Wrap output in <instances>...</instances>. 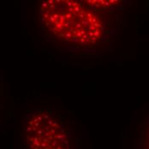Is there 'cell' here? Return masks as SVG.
<instances>
[{
  "mask_svg": "<svg viewBox=\"0 0 149 149\" xmlns=\"http://www.w3.org/2000/svg\"><path fill=\"white\" fill-rule=\"evenodd\" d=\"M22 127L26 149H75L70 129L52 109L29 110Z\"/></svg>",
  "mask_w": 149,
  "mask_h": 149,
  "instance_id": "obj_2",
  "label": "cell"
},
{
  "mask_svg": "<svg viewBox=\"0 0 149 149\" xmlns=\"http://www.w3.org/2000/svg\"><path fill=\"white\" fill-rule=\"evenodd\" d=\"M83 3L93 11L106 15L109 12L123 10L127 6V1L120 0H87Z\"/></svg>",
  "mask_w": 149,
  "mask_h": 149,
  "instance_id": "obj_3",
  "label": "cell"
},
{
  "mask_svg": "<svg viewBox=\"0 0 149 149\" xmlns=\"http://www.w3.org/2000/svg\"><path fill=\"white\" fill-rule=\"evenodd\" d=\"M136 149H149V115L141 124Z\"/></svg>",
  "mask_w": 149,
  "mask_h": 149,
  "instance_id": "obj_4",
  "label": "cell"
},
{
  "mask_svg": "<svg viewBox=\"0 0 149 149\" xmlns=\"http://www.w3.org/2000/svg\"><path fill=\"white\" fill-rule=\"evenodd\" d=\"M39 18L45 37L73 51H92L110 35L106 15L93 11L83 1H40Z\"/></svg>",
  "mask_w": 149,
  "mask_h": 149,
  "instance_id": "obj_1",
  "label": "cell"
}]
</instances>
